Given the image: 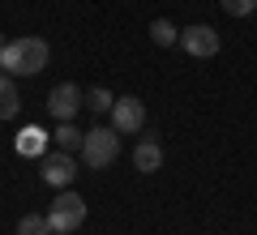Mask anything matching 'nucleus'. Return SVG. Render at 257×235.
Here are the masks:
<instances>
[{"mask_svg": "<svg viewBox=\"0 0 257 235\" xmlns=\"http://www.w3.org/2000/svg\"><path fill=\"white\" fill-rule=\"evenodd\" d=\"M77 107H86V90H77L73 82H60V86H52V94H47V111H52L56 120H73L77 116Z\"/></svg>", "mask_w": 257, "mask_h": 235, "instance_id": "nucleus-4", "label": "nucleus"}, {"mask_svg": "<svg viewBox=\"0 0 257 235\" xmlns=\"http://www.w3.org/2000/svg\"><path fill=\"white\" fill-rule=\"evenodd\" d=\"M52 137L60 141V150H82V137H86V133H77V128H73V120H64V124L56 128Z\"/></svg>", "mask_w": 257, "mask_h": 235, "instance_id": "nucleus-13", "label": "nucleus"}, {"mask_svg": "<svg viewBox=\"0 0 257 235\" xmlns=\"http://www.w3.org/2000/svg\"><path fill=\"white\" fill-rule=\"evenodd\" d=\"M18 111H22V94H18L9 73H0V120H13Z\"/></svg>", "mask_w": 257, "mask_h": 235, "instance_id": "nucleus-10", "label": "nucleus"}, {"mask_svg": "<svg viewBox=\"0 0 257 235\" xmlns=\"http://www.w3.org/2000/svg\"><path fill=\"white\" fill-rule=\"evenodd\" d=\"M0 47H5V43H0Z\"/></svg>", "mask_w": 257, "mask_h": 235, "instance_id": "nucleus-16", "label": "nucleus"}, {"mask_svg": "<svg viewBox=\"0 0 257 235\" xmlns=\"http://www.w3.org/2000/svg\"><path fill=\"white\" fill-rule=\"evenodd\" d=\"M43 180L52 184V188H69V184L77 180L73 154H69V150H60V154H43Z\"/></svg>", "mask_w": 257, "mask_h": 235, "instance_id": "nucleus-7", "label": "nucleus"}, {"mask_svg": "<svg viewBox=\"0 0 257 235\" xmlns=\"http://www.w3.org/2000/svg\"><path fill=\"white\" fill-rule=\"evenodd\" d=\"M180 47L189 56H197V60H206V56H219L223 39H219V30H210V26H184L180 30Z\"/></svg>", "mask_w": 257, "mask_h": 235, "instance_id": "nucleus-6", "label": "nucleus"}, {"mask_svg": "<svg viewBox=\"0 0 257 235\" xmlns=\"http://www.w3.org/2000/svg\"><path fill=\"white\" fill-rule=\"evenodd\" d=\"M47 60H52V47L35 35H22V39L0 47V69L9 77H35V73L47 69Z\"/></svg>", "mask_w": 257, "mask_h": 235, "instance_id": "nucleus-1", "label": "nucleus"}, {"mask_svg": "<svg viewBox=\"0 0 257 235\" xmlns=\"http://www.w3.org/2000/svg\"><path fill=\"white\" fill-rule=\"evenodd\" d=\"M47 222H52L56 235H73L77 226L86 222V201L77 197V192L60 188V197L52 201V209H47Z\"/></svg>", "mask_w": 257, "mask_h": 235, "instance_id": "nucleus-3", "label": "nucleus"}, {"mask_svg": "<svg viewBox=\"0 0 257 235\" xmlns=\"http://www.w3.org/2000/svg\"><path fill=\"white\" fill-rule=\"evenodd\" d=\"M86 107L103 116V111H111V107H116V99H111V90H86Z\"/></svg>", "mask_w": 257, "mask_h": 235, "instance_id": "nucleus-14", "label": "nucleus"}, {"mask_svg": "<svg viewBox=\"0 0 257 235\" xmlns=\"http://www.w3.org/2000/svg\"><path fill=\"white\" fill-rule=\"evenodd\" d=\"M133 167H138V171H146V175L163 167V150H159L155 137H142V141H138V150H133Z\"/></svg>", "mask_w": 257, "mask_h": 235, "instance_id": "nucleus-8", "label": "nucleus"}, {"mask_svg": "<svg viewBox=\"0 0 257 235\" xmlns=\"http://www.w3.org/2000/svg\"><path fill=\"white\" fill-rule=\"evenodd\" d=\"M142 124H146V103L133 99V94L116 99V107H111V128L128 137V133H142Z\"/></svg>", "mask_w": 257, "mask_h": 235, "instance_id": "nucleus-5", "label": "nucleus"}, {"mask_svg": "<svg viewBox=\"0 0 257 235\" xmlns=\"http://www.w3.org/2000/svg\"><path fill=\"white\" fill-rule=\"evenodd\" d=\"M150 39H155L159 47H172V43H180V30H176L167 18H155L150 22Z\"/></svg>", "mask_w": 257, "mask_h": 235, "instance_id": "nucleus-11", "label": "nucleus"}, {"mask_svg": "<svg viewBox=\"0 0 257 235\" xmlns=\"http://www.w3.org/2000/svg\"><path fill=\"white\" fill-rule=\"evenodd\" d=\"M120 154V137L116 128H90V133L82 137V163L90 167V171H103V167L116 163Z\"/></svg>", "mask_w": 257, "mask_h": 235, "instance_id": "nucleus-2", "label": "nucleus"}, {"mask_svg": "<svg viewBox=\"0 0 257 235\" xmlns=\"http://www.w3.org/2000/svg\"><path fill=\"white\" fill-rule=\"evenodd\" d=\"M18 235H56L52 222H47V214H26L18 222Z\"/></svg>", "mask_w": 257, "mask_h": 235, "instance_id": "nucleus-12", "label": "nucleus"}, {"mask_svg": "<svg viewBox=\"0 0 257 235\" xmlns=\"http://www.w3.org/2000/svg\"><path fill=\"white\" fill-rule=\"evenodd\" d=\"M219 5L231 13V18H248V13H257V0H219Z\"/></svg>", "mask_w": 257, "mask_h": 235, "instance_id": "nucleus-15", "label": "nucleus"}, {"mask_svg": "<svg viewBox=\"0 0 257 235\" xmlns=\"http://www.w3.org/2000/svg\"><path fill=\"white\" fill-rule=\"evenodd\" d=\"M18 154H22V158H43V154H47V133L35 128V124L22 128V133H18Z\"/></svg>", "mask_w": 257, "mask_h": 235, "instance_id": "nucleus-9", "label": "nucleus"}]
</instances>
